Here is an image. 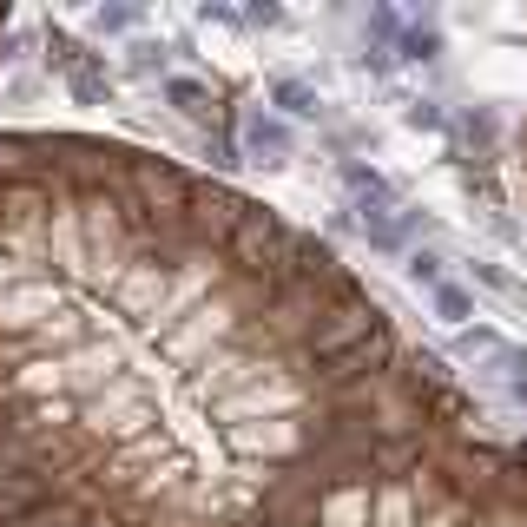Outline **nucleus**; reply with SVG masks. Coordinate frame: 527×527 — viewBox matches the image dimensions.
<instances>
[{
  "instance_id": "nucleus-3",
  "label": "nucleus",
  "mask_w": 527,
  "mask_h": 527,
  "mask_svg": "<svg viewBox=\"0 0 527 527\" xmlns=\"http://www.w3.org/2000/svg\"><path fill=\"white\" fill-rule=\"evenodd\" d=\"M0 40H7V14H0Z\"/></svg>"
},
{
  "instance_id": "nucleus-2",
  "label": "nucleus",
  "mask_w": 527,
  "mask_h": 527,
  "mask_svg": "<svg viewBox=\"0 0 527 527\" xmlns=\"http://www.w3.org/2000/svg\"><path fill=\"white\" fill-rule=\"evenodd\" d=\"M251 527H527V448L475 422L402 429L304 475Z\"/></svg>"
},
{
  "instance_id": "nucleus-1",
  "label": "nucleus",
  "mask_w": 527,
  "mask_h": 527,
  "mask_svg": "<svg viewBox=\"0 0 527 527\" xmlns=\"http://www.w3.org/2000/svg\"><path fill=\"white\" fill-rule=\"evenodd\" d=\"M462 389L304 224L99 132H0V527H251Z\"/></svg>"
}]
</instances>
